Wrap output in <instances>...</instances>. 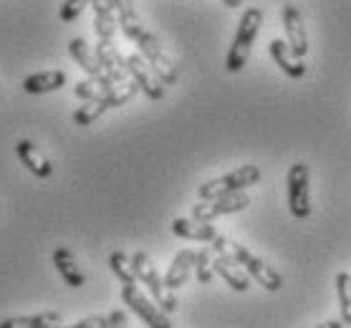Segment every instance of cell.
<instances>
[{"instance_id": "6da1fadb", "label": "cell", "mask_w": 351, "mask_h": 328, "mask_svg": "<svg viewBox=\"0 0 351 328\" xmlns=\"http://www.w3.org/2000/svg\"><path fill=\"white\" fill-rule=\"evenodd\" d=\"M261 25H263V10L261 8H247L243 13L238 23V33H235V38H232V46L228 49V56H225V68L230 73H238L243 71V66L247 64V58H250V49H253V43H256V36L261 31Z\"/></svg>"}, {"instance_id": "7a4b0ae2", "label": "cell", "mask_w": 351, "mask_h": 328, "mask_svg": "<svg viewBox=\"0 0 351 328\" xmlns=\"http://www.w3.org/2000/svg\"><path fill=\"white\" fill-rule=\"evenodd\" d=\"M258 179H261V167L258 164H245V167H238L232 169V172H228V175L217 177V179L205 182L197 192L202 197V202H210L232 192H245L247 187H253Z\"/></svg>"}, {"instance_id": "3957f363", "label": "cell", "mask_w": 351, "mask_h": 328, "mask_svg": "<svg viewBox=\"0 0 351 328\" xmlns=\"http://www.w3.org/2000/svg\"><path fill=\"white\" fill-rule=\"evenodd\" d=\"M132 265H134L136 280L142 283L144 288L149 290V296L157 301V305H160L162 311H165V313L177 311L175 293L165 286V280L160 278V273H157V268L152 265L149 255H147V253H134V255H132Z\"/></svg>"}, {"instance_id": "277c9868", "label": "cell", "mask_w": 351, "mask_h": 328, "mask_svg": "<svg viewBox=\"0 0 351 328\" xmlns=\"http://www.w3.org/2000/svg\"><path fill=\"white\" fill-rule=\"evenodd\" d=\"M228 253H230V255L238 260L240 268H243V270H245L250 278L256 280L261 288L271 290V293H276V290L283 288V278H280V273L273 270L271 265L263 263V260H261L256 253H250L247 248H243L240 242L228 240Z\"/></svg>"}, {"instance_id": "5b68a950", "label": "cell", "mask_w": 351, "mask_h": 328, "mask_svg": "<svg viewBox=\"0 0 351 328\" xmlns=\"http://www.w3.org/2000/svg\"><path fill=\"white\" fill-rule=\"evenodd\" d=\"M288 207L298 220L311 215V172L304 162H295L288 169Z\"/></svg>"}, {"instance_id": "8992f818", "label": "cell", "mask_w": 351, "mask_h": 328, "mask_svg": "<svg viewBox=\"0 0 351 328\" xmlns=\"http://www.w3.org/2000/svg\"><path fill=\"white\" fill-rule=\"evenodd\" d=\"M136 46H139V56L149 64V68L160 76V81L165 84V86L177 84L180 71H177V66L172 64V58L165 53V49H162V43L157 40V36H152L149 31H144L142 36H139V40H136Z\"/></svg>"}, {"instance_id": "52a82bcc", "label": "cell", "mask_w": 351, "mask_h": 328, "mask_svg": "<svg viewBox=\"0 0 351 328\" xmlns=\"http://www.w3.org/2000/svg\"><path fill=\"white\" fill-rule=\"evenodd\" d=\"M121 301L147 323V328H172V320L160 305H154L136 286H121Z\"/></svg>"}, {"instance_id": "ba28073f", "label": "cell", "mask_w": 351, "mask_h": 328, "mask_svg": "<svg viewBox=\"0 0 351 328\" xmlns=\"http://www.w3.org/2000/svg\"><path fill=\"white\" fill-rule=\"evenodd\" d=\"M127 73L132 76V81L139 86V91H142L147 99H152V101H162V99H165L167 88H165V84L160 81V76L149 68V64H147L139 53L127 56Z\"/></svg>"}, {"instance_id": "9c48e42d", "label": "cell", "mask_w": 351, "mask_h": 328, "mask_svg": "<svg viewBox=\"0 0 351 328\" xmlns=\"http://www.w3.org/2000/svg\"><path fill=\"white\" fill-rule=\"evenodd\" d=\"M245 207H250V197L245 192H232V194H225V197H217V200L195 205L192 207V217L199 220V223H213L217 217L232 215V212H240V210Z\"/></svg>"}, {"instance_id": "30bf717a", "label": "cell", "mask_w": 351, "mask_h": 328, "mask_svg": "<svg viewBox=\"0 0 351 328\" xmlns=\"http://www.w3.org/2000/svg\"><path fill=\"white\" fill-rule=\"evenodd\" d=\"M280 18H283V28H286V38H288L286 43L291 46V51H293L295 56L304 58L306 53H308V36H306V25H304V18H301V10L295 8V5H291V3H286Z\"/></svg>"}, {"instance_id": "8fae6325", "label": "cell", "mask_w": 351, "mask_h": 328, "mask_svg": "<svg viewBox=\"0 0 351 328\" xmlns=\"http://www.w3.org/2000/svg\"><path fill=\"white\" fill-rule=\"evenodd\" d=\"M94 53L99 58L101 68H104V73L114 84H127V58L119 53V49L114 46V40H99Z\"/></svg>"}, {"instance_id": "7c38bea8", "label": "cell", "mask_w": 351, "mask_h": 328, "mask_svg": "<svg viewBox=\"0 0 351 328\" xmlns=\"http://www.w3.org/2000/svg\"><path fill=\"white\" fill-rule=\"evenodd\" d=\"M213 270L220 275V278L230 286L235 293H245L250 288V275H247L243 268L238 265V260L230 255V253H223V255H215L213 260Z\"/></svg>"}, {"instance_id": "4fadbf2b", "label": "cell", "mask_w": 351, "mask_h": 328, "mask_svg": "<svg viewBox=\"0 0 351 328\" xmlns=\"http://www.w3.org/2000/svg\"><path fill=\"white\" fill-rule=\"evenodd\" d=\"M268 51H271V56L273 61L278 64V68L283 73H286L288 79H304L306 76V64H304V58H298L291 51V46H288L286 40H271V46H268Z\"/></svg>"}, {"instance_id": "5bb4252c", "label": "cell", "mask_w": 351, "mask_h": 328, "mask_svg": "<svg viewBox=\"0 0 351 328\" xmlns=\"http://www.w3.org/2000/svg\"><path fill=\"white\" fill-rule=\"evenodd\" d=\"M91 8H94V31L99 40H112L119 28L114 0H91Z\"/></svg>"}, {"instance_id": "9a60e30c", "label": "cell", "mask_w": 351, "mask_h": 328, "mask_svg": "<svg viewBox=\"0 0 351 328\" xmlns=\"http://www.w3.org/2000/svg\"><path fill=\"white\" fill-rule=\"evenodd\" d=\"M172 232L182 240H192V242H213L217 238V230L213 227V223H199L195 217H177L172 223Z\"/></svg>"}, {"instance_id": "2e32d148", "label": "cell", "mask_w": 351, "mask_h": 328, "mask_svg": "<svg viewBox=\"0 0 351 328\" xmlns=\"http://www.w3.org/2000/svg\"><path fill=\"white\" fill-rule=\"evenodd\" d=\"M16 154H18V160L23 162L25 167L31 169L36 177H40V179H46V177L53 175V164H51L46 154L40 152L33 142H28V139H21V142H18Z\"/></svg>"}, {"instance_id": "e0dca14e", "label": "cell", "mask_w": 351, "mask_h": 328, "mask_svg": "<svg viewBox=\"0 0 351 328\" xmlns=\"http://www.w3.org/2000/svg\"><path fill=\"white\" fill-rule=\"evenodd\" d=\"M195 260H197V253H195V250H190V248L180 250L175 255V260H172V265L167 268L165 286H167L169 290L182 288L184 283H187V278H190V273L195 270Z\"/></svg>"}, {"instance_id": "ac0fdd59", "label": "cell", "mask_w": 351, "mask_h": 328, "mask_svg": "<svg viewBox=\"0 0 351 328\" xmlns=\"http://www.w3.org/2000/svg\"><path fill=\"white\" fill-rule=\"evenodd\" d=\"M53 265H56L58 275L66 280L69 288H84L86 275L81 273V268L76 265V257L69 248H56L53 250Z\"/></svg>"}, {"instance_id": "d6986e66", "label": "cell", "mask_w": 351, "mask_h": 328, "mask_svg": "<svg viewBox=\"0 0 351 328\" xmlns=\"http://www.w3.org/2000/svg\"><path fill=\"white\" fill-rule=\"evenodd\" d=\"M69 51H71L73 61L88 73V79H109V76L104 73V68H101V64H99L96 53L88 49V43L84 38H73L71 43H69Z\"/></svg>"}, {"instance_id": "ffe728a7", "label": "cell", "mask_w": 351, "mask_h": 328, "mask_svg": "<svg viewBox=\"0 0 351 328\" xmlns=\"http://www.w3.org/2000/svg\"><path fill=\"white\" fill-rule=\"evenodd\" d=\"M114 8H117V18H119V28L129 40H139V36L144 33V25L139 21L134 10V0H114Z\"/></svg>"}, {"instance_id": "44dd1931", "label": "cell", "mask_w": 351, "mask_h": 328, "mask_svg": "<svg viewBox=\"0 0 351 328\" xmlns=\"http://www.w3.org/2000/svg\"><path fill=\"white\" fill-rule=\"evenodd\" d=\"M64 316L58 311H43L36 316H16V318L0 320V328H58Z\"/></svg>"}, {"instance_id": "7402d4cb", "label": "cell", "mask_w": 351, "mask_h": 328, "mask_svg": "<svg viewBox=\"0 0 351 328\" xmlns=\"http://www.w3.org/2000/svg\"><path fill=\"white\" fill-rule=\"evenodd\" d=\"M61 86H66L64 71H40L23 81L25 94H48V91H58Z\"/></svg>"}, {"instance_id": "603a6c76", "label": "cell", "mask_w": 351, "mask_h": 328, "mask_svg": "<svg viewBox=\"0 0 351 328\" xmlns=\"http://www.w3.org/2000/svg\"><path fill=\"white\" fill-rule=\"evenodd\" d=\"M114 86H117V84L109 79H84L73 86V94H76L81 101H101Z\"/></svg>"}, {"instance_id": "cb8c5ba5", "label": "cell", "mask_w": 351, "mask_h": 328, "mask_svg": "<svg viewBox=\"0 0 351 328\" xmlns=\"http://www.w3.org/2000/svg\"><path fill=\"white\" fill-rule=\"evenodd\" d=\"M109 268L114 270V275L121 280V286H136V273L134 265H132V257H127V253H112L109 255Z\"/></svg>"}, {"instance_id": "d4e9b609", "label": "cell", "mask_w": 351, "mask_h": 328, "mask_svg": "<svg viewBox=\"0 0 351 328\" xmlns=\"http://www.w3.org/2000/svg\"><path fill=\"white\" fill-rule=\"evenodd\" d=\"M336 293H339L343 326H351V273L341 270L336 275Z\"/></svg>"}, {"instance_id": "484cf974", "label": "cell", "mask_w": 351, "mask_h": 328, "mask_svg": "<svg viewBox=\"0 0 351 328\" xmlns=\"http://www.w3.org/2000/svg\"><path fill=\"white\" fill-rule=\"evenodd\" d=\"M136 91H139V86H136L134 81H127V84H117V86L106 94L101 101H104L109 109H119V106H124L127 101H132V99L136 97Z\"/></svg>"}, {"instance_id": "4316f807", "label": "cell", "mask_w": 351, "mask_h": 328, "mask_svg": "<svg viewBox=\"0 0 351 328\" xmlns=\"http://www.w3.org/2000/svg\"><path fill=\"white\" fill-rule=\"evenodd\" d=\"M106 109H109V106H106L104 101H84V106H79V109L73 112V121H76L79 127H91Z\"/></svg>"}, {"instance_id": "83f0119b", "label": "cell", "mask_w": 351, "mask_h": 328, "mask_svg": "<svg viewBox=\"0 0 351 328\" xmlns=\"http://www.w3.org/2000/svg\"><path fill=\"white\" fill-rule=\"evenodd\" d=\"M195 275H197V280L202 283V286H210V283H213L215 270H213V260H210V248H202L197 253V260H195Z\"/></svg>"}, {"instance_id": "f1b7e54d", "label": "cell", "mask_w": 351, "mask_h": 328, "mask_svg": "<svg viewBox=\"0 0 351 328\" xmlns=\"http://www.w3.org/2000/svg\"><path fill=\"white\" fill-rule=\"evenodd\" d=\"M86 5H91V0H66L64 5H61V10H58V18H61L64 23H73V21L84 13Z\"/></svg>"}, {"instance_id": "f546056e", "label": "cell", "mask_w": 351, "mask_h": 328, "mask_svg": "<svg viewBox=\"0 0 351 328\" xmlns=\"http://www.w3.org/2000/svg\"><path fill=\"white\" fill-rule=\"evenodd\" d=\"M58 328H109V316H88V318L76 320L71 326H58Z\"/></svg>"}, {"instance_id": "4dcf8cb0", "label": "cell", "mask_w": 351, "mask_h": 328, "mask_svg": "<svg viewBox=\"0 0 351 328\" xmlns=\"http://www.w3.org/2000/svg\"><path fill=\"white\" fill-rule=\"evenodd\" d=\"M109 328H127V316H124V311H112L109 313Z\"/></svg>"}, {"instance_id": "1f68e13d", "label": "cell", "mask_w": 351, "mask_h": 328, "mask_svg": "<svg viewBox=\"0 0 351 328\" xmlns=\"http://www.w3.org/2000/svg\"><path fill=\"white\" fill-rule=\"evenodd\" d=\"M313 328H346V326H343V320H324V323H319V326Z\"/></svg>"}, {"instance_id": "d6a6232c", "label": "cell", "mask_w": 351, "mask_h": 328, "mask_svg": "<svg viewBox=\"0 0 351 328\" xmlns=\"http://www.w3.org/2000/svg\"><path fill=\"white\" fill-rule=\"evenodd\" d=\"M223 5H228V8H240L243 5V0H220Z\"/></svg>"}, {"instance_id": "836d02e7", "label": "cell", "mask_w": 351, "mask_h": 328, "mask_svg": "<svg viewBox=\"0 0 351 328\" xmlns=\"http://www.w3.org/2000/svg\"><path fill=\"white\" fill-rule=\"evenodd\" d=\"M283 3H291V0H283Z\"/></svg>"}]
</instances>
